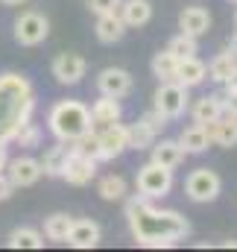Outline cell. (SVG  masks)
Segmentation results:
<instances>
[{
	"label": "cell",
	"instance_id": "cell-1",
	"mask_svg": "<svg viewBox=\"0 0 237 252\" xmlns=\"http://www.w3.org/2000/svg\"><path fill=\"white\" fill-rule=\"evenodd\" d=\"M126 220H129L135 241L149 250H170L190 232V223L178 211L155 208L152 199H147L141 193L126 199Z\"/></svg>",
	"mask_w": 237,
	"mask_h": 252
},
{
	"label": "cell",
	"instance_id": "cell-2",
	"mask_svg": "<svg viewBox=\"0 0 237 252\" xmlns=\"http://www.w3.org/2000/svg\"><path fill=\"white\" fill-rule=\"evenodd\" d=\"M35 88L21 73H0V144H12L15 132L32 121Z\"/></svg>",
	"mask_w": 237,
	"mask_h": 252
},
{
	"label": "cell",
	"instance_id": "cell-3",
	"mask_svg": "<svg viewBox=\"0 0 237 252\" xmlns=\"http://www.w3.org/2000/svg\"><path fill=\"white\" fill-rule=\"evenodd\" d=\"M47 129L53 132L56 141H76L82 132L94 129V121H91V109L79 100H56L47 112Z\"/></svg>",
	"mask_w": 237,
	"mask_h": 252
},
{
	"label": "cell",
	"instance_id": "cell-4",
	"mask_svg": "<svg viewBox=\"0 0 237 252\" xmlns=\"http://www.w3.org/2000/svg\"><path fill=\"white\" fill-rule=\"evenodd\" d=\"M135 188L147 199H164L173 190V170H167V167H161L155 161H147L144 167H138Z\"/></svg>",
	"mask_w": 237,
	"mask_h": 252
},
{
	"label": "cell",
	"instance_id": "cell-5",
	"mask_svg": "<svg viewBox=\"0 0 237 252\" xmlns=\"http://www.w3.org/2000/svg\"><path fill=\"white\" fill-rule=\"evenodd\" d=\"M187 91H190V88L178 85L176 79L161 82L158 91L152 94V109L161 112L167 121H176V118H181V115L187 112V106H190V94H187Z\"/></svg>",
	"mask_w": 237,
	"mask_h": 252
},
{
	"label": "cell",
	"instance_id": "cell-6",
	"mask_svg": "<svg viewBox=\"0 0 237 252\" xmlns=\"http://www.w3.org/2000/svg\"><path fill=\"white\" fill-rule=\"evenodd\" d=\"M12 35L21 47H38L47 35H50V21L41 12H21L15 18Z\"/></svg>",
	"mask_w": 237,
	"mask_h": 252
},
{
	"label": "cell",
	"instance_id": "cell-7",
	"mask_svg": "<svg viewBox=\"0 0 237 252\" xmlns=\"http://www.w3.org/2000/svg\"><path fill=\"white\" fill-rule=\"evenodd\" d=\"M220 190H223V179H220V173L211 170V167H196V170H190V176L184 179V193H187V199H193V202H214V199L220 196Z\"/></svg>",
	"mask_w": 237,
	"mask_h": 252
},
{
	"label": "cell",
	"instance_id": "cell-8",
	"mask_svg": "<svg viewBox=\"0 0 237 252\" xmlns=\"http://www.w3.org/2000/svg\"><path fill=\"white\" fill-rule=\"evenodd\" d=\"M94 176H97V161H94V158H88V156H82V153L67 150L59 179H64L67 185L82 188V185H91V182H94Z\"/></svg>",
	"mask_w": 237,
	"mask_h": 252
},
{
	"label": "cell",
	"instance_id": "cell-9",
	"mask_svg": "<svg viewBox=\"0 0 237 252\" xmlns=\"http://www.w3.org/2000/svg\"><path fill=\"white\" fill-rule=\"evenodd\" d=\"M6 179L12 182V188H32L44 170H41V161L32 158V156H18V158H9L6 161Z\"/></svg>",
	"mask_w": 237,
	"mask_h": 252
},
{
	"label": "cell",
	"instance_id": "cell-10",
	"mask_svg": "<svg viewBox=\"0 0 237 252\" xmlns=\"http://www.w3.org/2000/svg\"><path fill=\"white\" fill-rule=\"evenodd\" d=\"M50 73L56 76L59 85H79L82 76L88 73V62L79 53H59L50 64Z\"/></svg>",
	"mask_w": 237,
	"mask_h": 252
},
{
	"label": "cell",
	"instance_id": "cell-11",
	"mask_svg": "<svg viewBox=\"0 0 237 252\" xmlns=\"http://www.w3.org/2000/svg\"><path fill=\"white\" fill-rule=\"evenodd\" d=\"M97 138H100V161H115V158H120L129 150L126 126L120 124V121L103 126V132H97Z\"/></svg>",
	"mask_w": 237,
	"mask_h": 252
},
{
	"label": "cell",
	"instance_id": "cell-12",
	"mask_svg": "<svg viewBox=\"0 0 237 252\" xmlns=\"http://www.w3.org/2000/svg\"><path fill=\"white\" fill-rule=\"evenodd\" d=\"M132 85H135V79H132V73L126 67H103L97 73V91L100 94H109V97L120 100V97H126L132 91Z\"/></svg>",
	"mask_w": 237,
	"mask_h": 252
},
{
	"label": "cell",
	"instance_id": "cell-13",
	"mask_svg": "<svg viewBox=\"0 0 237 252\" xmlns=\"http://www.w3.org/2000/svg\"><path fill=\"white\" fill-rule=\"evenodd\" d=\"M100 241H103V229L94 220H73V226L64 238V244H70L73 250H94Z\"/></svg>",
	"mask_w": 237,
	"mask_h": 252
},
{
	"label": "cell",
	"instance_id": "cell-14",
	"mask_svg": "<svg viewBox=\"0 0 237 252\" xmlns=\"http://www.w3.org/2000/svg\"><path fill=\"white\" fill-rule=\"evenodd\" d=\"M178 147L184 150V156H202L208 147H211V135H208V126L202 124H190L178 132Z\"/></svg>",
	"mask_w": 237,
	"mask_h": 252
},
{
	"label": "cell",
	"instance_id": "cell-15",
	"mask_svg": "<svg viewBox=\"0 0 237 252\" xmlns=\"http://www.w3.org/2000/svg\"><path fill=\"white\" fill-rule=\"evenodd\" d=\"M118 15L123 18L126 30H138V27H147L152 21V3L149 0H120Z\"/></svg>",
	"mask_w": 237,
	"mask_h": 252
},
{
	"label": "cell",
	"instance_id": "cell-16",
	"mask_svg": "<svg viewBox=\"0 0 237 252\" xmlns=\"http://www.w3.org/2000/svg\"><path fill=\"white\" fill-rule=\"evenodd\" d=\"M178 30H181L184 35H193V38L205 35V32L211 30V15H208V9H202V6H187V9H181V15H178Z\"/></svg>",
	"mask_w": 237,
	"mask_h": 252
},
{
	"label": "cell",
	"instance_id": "cell-17",
	"mask_svg": "<svg viewBox=\"0 0 237 252\" xmlns=\"http://www.w3.org/2000/svg\"><path fill=\"white\" fill-rule=\"evenodd\" d=\"M208 135H211V144L217 147H226V150L237 147V115L223 112L214 124H208Z\"/></svg>",
	"mask_w": 237,
	"mask_h": 252
},
{
	"label": "cell",
	"instance_id": "cell-18",
	"mask_svg": "<svg viewBox=\"0 0 237 252\" xmlns=\"http://www.w3.org/2000/svg\"><path fill=\"white\" fill-rule=\"evenodd\" d=\"M173 79H176L178 85H184V88H196V85H202L208 79V64L202 62V59H196V56L178 59Z\"/></svg>",
	"mask_w": 237,
	"mask_h": 252
},
{
	"label": "cell",
	"instance_id": "cell-19",
	"mask_svg": "<svg viewBox=\"0 0 237 252\" xmlns=\"http://www.w3.org/2000/svg\"><path fill=\"white\" fill-rule=\"evenodd\" d=\"M187 112H190L193 124L208 126L223 115V97H220V94H205V97H199L193 106H187Z\"/></svg>",
	"mask_w": 237,
	"mask_h": 252
},
{
	"label": "cell",
	"instance_id": "cell-20",
	"mask_svg": "<svg viewBox=\"0 0 237 252\" xmlns=\"http://www.w3.org/2000/svg\"><path fill=\"white\" fill-rule=\"evenodd\" d=\"M94 32H97L100 44H118L120 38L126 35V24H123V18L118 12H106V15H97Z\"/></svg>",
	"mask_w": 237,
	"mask_h": 252
},
{
	"label": "cell",
	"instance_id": "cell-21",
	"mask_svg": "<svg viewBox=\"0 0 237 252\" xmlns=\"http://www.w3.org/2000/svg\"><path fill=\"white\" fill-rule=\"evenodd\" d=\"M152 158L149 161H155V164H161V167H167V170H176L178 164L184 161V150L178 147V141H170V138H161V141H152Z\"/></svg>",
	"mask_w": 237,
	"mask_h": 252
},
{
	"label": "cell",
	"instance_id": "cell-22",
	"mask_svg": "<svg viewBox=\"0 0 237 252\" xmlns=\"http://www.w3.org/2000/svg\"><path fill=\"white\" fill-rule=\"evenodd\" d=\"M120 115H123V106H120L118 97H109V94H100V100L91 106V121H94V126H109L115 124V121H120Z\"/></svg>",
	"mask_w": 237,
	"mask_h": 252
},
{
	"label": "cell",
	"instance_id": "cell-23",
	"mask_svg": "<svg viewBox=\"0 0 237 252\" xmlns=\"http://www.w3.org/2000/svg\"><path fill=\"white\" fill-rule=\"evenodd\" d=\"M12 250H41L44 247V235L38 229H30V226H18L9 232V241H6Z\"/></svg>",
	"mask_w": 237,
	"mask_h": 252
},
{
	"label": "cell",
	"instance_id": "cell-24",
	"mask_svg": "<svg viewBox=\"0 0 237 252\" xmlns=\"http://www.w3.org/2000/svg\"><path fill=\"white\" fill-rule=\"evenodd\" d=\"M70 226H73V217L64 214V211H56V214H50V217L44 220V238H47V241H56V244H64Z\"/></svg>",
	"mask_w": 237,
	"mask_h": 252
},
{
	"label": "cell",
	"instance_id": "cell-25",
	"mask_svg": "<svg viewBox=\"0 0 237 252\" xmlns=\"http://www.w3.org/2000/svg\"><path fill=\"white\" fill-rule=\"evenodd\" d=\"M97 193H100L106 202H120V199H126L129 185H126V179H123V176L109 173V176H103V179L97 182Z\"/></svg>",
	"mask_w": 237,
	"mask_h": 252
},
{
	"label": "cell",
	"instance_id": "cell-26",
	"mask_svg": "<svg viewBox=\"0 0 237 252\" xmlns=\"http://www.w3.org/2000/svg\"><path fill=\"white\" fill-rule=\"evenodd\" d=\"M235 70H237V56L232 50H226V53H220V56L211 59V64H208V79H214V82L223 85Z\"/></svg>",
	"mask_w": 237,
	"mask_h": 252
},
{
	"label": "cell",
	"instance_id": "cell-27",
	"mask_svg": "<svg viewBox=\"0 0 237 252\" xmlns=\"http://www.w3.org/2000/svg\"><path fill=\"white\" fill-rule=\"evenodd\" d=\"M67 150H70V144L59 141L56 147H50V150L44 153V158H41V170H44V176H53V179H59L61 164H64V156H67Z\"/></svg>",
	"mask_w": 237,
	"mask_h": 252
},
{
	"label": "cell",
	"instance_id": "cell-28",
	"mask_svg": "<svg viewBox=\"0 0 237 252\" xmlns=\"http://www.w3.org/2000/svg\"><path fill=\"white\" fill-rule=\"evenodd\" d=\"M176 64L178 59L170 53V50H161V53H155L152 56V76H158V82H170L173 76H176Z\"/></svg>",
	"mask_w": 237,
	"mask_h": 252
},
{
	"label": "cell",
	"instance_id": "cell-29",
	"mask_svg": "<svg viewBox=\"0 0 237 252\" xmlns=\"http://www.w3.org/2000/svg\"><path fill=\"white\" fill-rule=\"evenodd\" d=\"M158 135H152L147 126L141 124H132V126H126V141H129V150H149L152 147V141H155Z\"/></svg>",
	"mask_w": 237,
	"mask_h": 252
},
{
	"label": "cell",
	"instance_id": "cell-30",
	"mask_svg": "<svg viewBox=\"0 0 237 252\" xmlns=\"http://www.w3.org/2000/svg\"><path fill=\"white\" fill-rule=\"evenodd\" d=\"M70 150H73V153H82V156H88V158H94V161H100V138H97V132H94V129L82 132L76 141H70Z\"/></svg>",
	"mask_w": 237,
	"mask_h": 252
},
{
	"label": "cell",
	"instance_id": "cell-31",
	"mask_svg": "<svg viewBox=\"0 0 237 252\" xmlns=\"http://www.w3.org/2000/svg\"><path fill=\"white\" fill-rule=\"evenodd\" d=\"M167 50H170L176 59H187V56H196V53H199V44H196V38H193V35L178 32L176 38H170Z\"/></svg>",
	"mask_w": 237,
	"mask_h": 252
},
{
	"label": "cell",
	"instance_id": "cell-32",
	"mask_svg": "<svg viewBox=\"0 0 237 252\" xmlns=\"http://www.w3.org/2000/svg\"><path fill=\"white\" fill-rule=\"evenodd\" d=\"M15 144H21V147H38L41 144V129H38V124H24L18 132H15V138H12Z\"/></svg>",
	"mask_w": 237,
	"mask_h": 252
},
{
	"label": "cell",
	"instance_id": "cell-33",
	"mask_svg": "<svg viewBox=\"0 0 237 252\" xmlns=\"http://www.w3.org/2000/svg\"><path fill=\"white\" fill-rule=\"evenodd\" d=\"M141 124L147 126V129H149L152 135H161V132H164V126H167V118H164L161 112H155V109H149V112H147V115L141 118Z\"/></svg>",
	"mask_w": 237,
	"mask_h": 252
},
{
	"label": "cell",
	"instance_id": "cell-34",
	"mask_svg": "<svg viewBox=\"0 0 237 252\" xmlns=\"http://www.w3.org/2000/svg\"><path fill=\"white\" fill-rule=\"evenodd\" d=\"M85 6H88L94 15H106V12H118L120 0H88Z\"/></svg>",
	"mask_w": 237,
	"mask_h": 252
},
{
	"label": "cell",
	"instance_id": "cell-35",
	"mask_svg": "<svg viewBox=\"0 0 237 252\" xmlns=\"http://www.w3.org/2000/svg\"><path fill=\"white\" fill-rule=\"evenodd\" d=\"M12 182H9V179H6V173H0V202H6V199H9V196H12Z\"/></svg>",
	"mask_w": 237,
	"mask_h": 252
},
{
	"label": "cell",
	"instance_id": "cell-36",
	"mask_svg": "<svg viewBox=\"0 0 237 252\" xmlns=\"http://www.w3.org/2000/svg\"><path fill=\"white\" fill-rule=\"evenodd\" d=\"M223 85H226V91H235V94H237V70L226 79V82H223Z\"/></svg>",
	"mask_w": 237,
	"mask_h": 252
},
{
	"label": "cell",
	"instance_id": "cell-37",
	"mask_svg": "<svg viewBox=\"0 0 237 252\" xmlns=\"http://www.w3.org/2000/svg\"><path fill=\"white\" fill-rule=\"evenodd\" d=\"M6 161H9V153H6V144H0V173L6 170Z\"/></svg>",
	"mask_w": 237,
	"mask_h": 252
},
{
	"label": "cell",
	"instance_id": "cell-38",
	"mask_svg": "<svg viewBox=\"0 0 237 252\" xmlns=\"http://www.w3.org/2000/svg\"><path fill=\"white\" fill-rule=\"evenodd\" d=\"M3 6H21V3H27V0H0Z\"/></svg>",
	"mask_w": 237,
	"mask_h": 252
},
{
	"label": "cell",
	"instance_id": "cell-39",
	"mask_svg": "<svg viewBox=\"0 0 237 252\" xmlns=\"http://www.w3.org/2000/svg\"><path fill=\"white\" fill-rule=\"evenodd\" d=\"M229 50H232V53H235V56H237V35H235V38H232V41H229Z\"/></svg>",
	"mask_w": 237,
	"mask_h": 252
},
{
	"label": "cell",
	"instance_id": "cell-40",
	"mask_svg": "<svg viewBox=\"0 0 237 252\" xmlns=\"http://www.w3.org/2000/svg\"><path fill=\"white\" fill-rule=\"evenodd\" d=\"M223 247H226V250H237V241H226Z\"/></svg>",
	"mask_w": 237,
	"mask_h": 252
},
{
	"label": "cell",
	"instance_id": "cell-41",
	"mask_svg": "<svg viewBox=\"0 0 237 252\" xmlns=\"http://www.w3.org/2000/svg\"><path fill=\"white\" fill-rule=\"evenodd\" d=\"M235 24H237V12H235Z\"/></svg>",
	"mask_w": 237,
	"mask_h": 252
},
{
	"label": "cell",
	"instance_id": "cell-42",
	"mask_svg": "<svg viewBox=\"0 0 237 252\" xmlns=\"http://www.w3.org/2000/svg\"><path fill=\"white\" fill-rule=\"evenodd\" d=\"M229 3H237V0H229Z\"/></svg>",
	"mask_w": 237,
	"mask_h": 252
}]
</instances>
